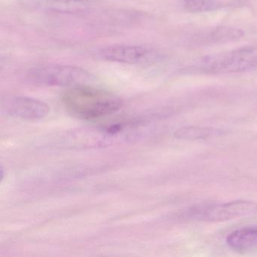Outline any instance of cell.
Returning <instances> with one entry per match:
<instances>
[{
	"label": "cell",
	"mask_w": 257,
	"mask_h": 257,
	"mask_svg": "<svg viewBox=\"0 0 257 257\" xmlns=\"http://www.w3.org/2000/svg\"><path fill=\"white\" fill-rule=\"evenodd\" d=\"M66 110L81 119H97L119 110L123 106L121 97L113 93L91 85L71 87L62 95Z\"/></svg>",
	"instance_id": "6da1fadb"
},
{
	"label": "cell",
	"mask_w": 257,
	"mask_h": 257,
	"mask_svg": "<svg viewBox=\"0 0 257 257\" xmlns=\"http://www.w3.org/2000/svg\"><path fill=\"white\" fill-rule=\"evenodd\" d=\"M257 69V46H244L198 58L183 69L192 74L241 73Z\"/></svg>",
	"instance_id": "7a4b0ae2"
},
{
	"label": "cell",
	"mask_w": 257,
	"mask_h": 257,
	"mask_svg": "<svg viewBox=\"0 0 257 257\" xmlns=\"http://www.w3.org/2000/svg\"><path fill=\"white\" fill-rule=\"evenodd\" d=\"M257 214V203L237 200L225 203H201L185 210L183 216L198 222H225Z\"/></svg>",
	"instance_id": "3957f363"
},
{
	"label": "cell",
	"mask_w": 257,
	"mask_h": 257,
	"mask_svg": "<svg viewBox=\"0 0 257 257\" xmlns=\"http://www.w3.org/2000/svg\"><path fill=\"white\" fill-rule=\"evenodd\" d=\"M25 79L35 85L50 86H77L91 85L94 75L82 67L63 64H50L28 70Z\"/></svg>",
	"instance_id": "277c9868"
},
{
	"label": "cell",
	"mask_w": 257,
	"mask_h": 257,
	"mask_svg": "<svg viewBox=\"0 0 257 257\" xmlns=\"http://www.w3.org/2000/svg\"><path fill=\"white\" fill-rule=\"evenodd\" d=\"M99 56L111 62L150 65L162 61L163 55L152 48L136 45H113L100 49Z\"/></svg>",
	"instance_id": "5b68a950"
},
{
	"label": "cell",
	"mask_w": 257,
	"mask_h": 257,
	"mask_svg": "<svg viewBox=\"0 0 257 257\" xmlns=\"http://www.w3.org/2000/svg\"><path fill=\"white\" fill-rule=\"evenodd\" d=\"M1 109L7 115L22 119H42L49 113L46 103L24 96H7L1 100Z\"/></svg>",
	"instance_id": "8992f818"
},
{
	"label": "cell",
	"mask_w": 257,
	"mask_h": 257,
	"mask_svg": "<svg viewBox=\"0 0 257 257\" xmlns=\"http://www.w3.org/2000/svg\"><path fill=\"white\" fill-rule=\"evenodd\" d=\"M228 247L238 253L257 250V224L240 227L230 232L225 238Z\"/></svg>",
	"instance_id": "52a82bcc"
},
{
	"label": "cell",
	"mask_w": 257,
	"mask_h": 257,
	"mask_svg": "<svg viewBox=\"0 0 257 257\" xmlns=\"http://www.w3.org/2000/svg\"><path fill=\"white\" fill-rule=\"evenodd\" d=\"M244 33L242 30L230 26L217 27L202 31L192 38V43L196 45L222 44L237 41L243 38Z\"/></svg>",
	"instance_id": "ba28073f"
},
{
	"label": "cell",
	"mask_w": 257,
	"mask_h": 257,
	"mask_svg": "<svg viewBox=\"0 0 257 257\" xmlns=\"http://www.w3.org/2000/svg\"><path fill=\"white\" fill-rule=\"evenodd\" d=\"M183 7L191 13H206L227 9L237 8L248 0H182Z\"/></svg>",
	"instance_id": "9c48e42d"
},
{
	"label": "cell",
	"mask_w": 257,
	"mask_h": 257,
	"mask_svg": "<svg viewBox=\"0 0 257 257\" xmlns=\"http://www.w3.org/2000/svg\"><path fill=\"white\" fill-rule=\"evenodd\" d=\"M224 133V131L216 127L185 126L177 129L174 137L183 141H204L222 136Z\"/></svg>",
	"instance_id": "30bf717a"
},
{
	"label": "cell",
	"mask_w": 257,
	"mask_h": 257,
	"mask_svg": "<svg viewBox=\"0 0 257 257\" xmlns=\"http://www.w3.org/2000/svg\"><path fill=\"white\" fill-rule=\"evenodd\" d=\"M68 2L74 3V4H80V5L85 6L90 0H66Z\"/></svg>",
	"instance_id": "8fae6325"
}]
</instances>
